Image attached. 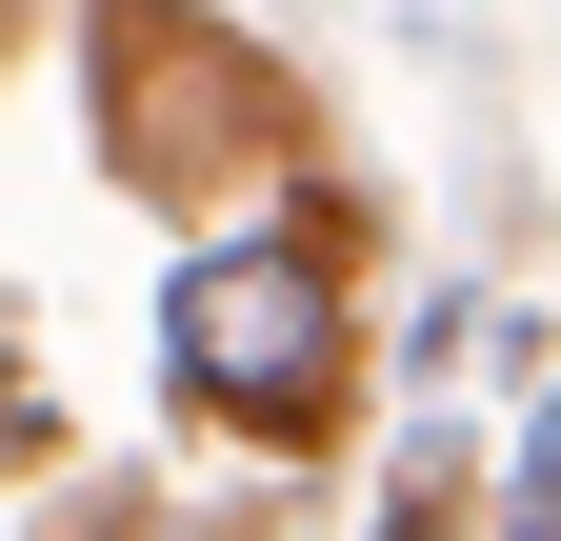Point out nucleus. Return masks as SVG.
Listing matches in <instances>:
<instances>
[{
  "mask_svg": "<svg viewBox=\"0 0 561 541\" xmlns=\"http://www.w3.org/2000/svg\"><path fill=\"white\" fill-rule=\"evenodd\" d=\"M381 541H461V521H442V502H401V521H381Z\"/></svg>",
  "mask_w": 561,
  "mask_h": 541,
  "instance_id": "nucleus-2",
  "label": "nucleus"
},
{
  "mask_svg": "<svg viewBox=\"0 0 561 541\" xmlns=\"http://www.w3.org/2000/svg\"><path fill=\"white\" fill-rule=\"evenodd\" d=\"M321 361H341L321 342V241H221L181 281V381L221 401V422H301Z\"/></svg>",
  "mask_w": 561,
  "mask_h": 541,
  "instance_id": "nucleus-1",
  "label": "nucleus"
}]
</instances>
